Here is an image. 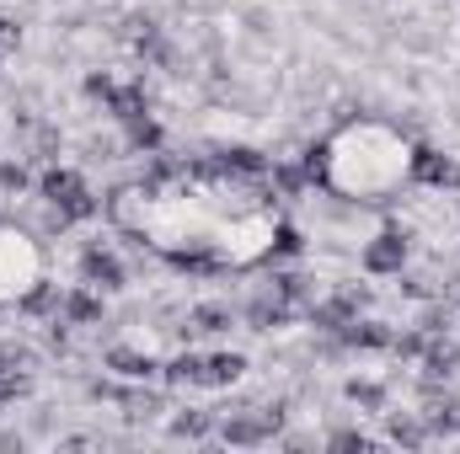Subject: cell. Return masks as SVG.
Wrapping results in <instances>:
<instances>
[{
    "mask_svg": "<svg viewBox=\"0 0 460 454\" xmlns=\"http://www.w3.org/2000/svg\"><path fill=\"white\" fill-rule=\"evenodd\" d=\"M209 428H215V417H209V412H182V417L172 423V433H177V439H204Z\"/></svg>",
    "mask_w": 460,
    "mask_h": 454,
    "instance_id": "cell-23",
    "label": "cell"
},
{
    "mask_svg": "<svg viewBox=\"0 0 460 454\" xmlns=\"http://www.w3.org/2000/svg\"><path fill=\"white\" fill-rule=\"evenodd\" d=\"M16 310H27V316H49V310H59V289L38 278V284L22 294V305H16Z\"/></svg>",
    "mask_w": 460,
    "mask_h": 454,
    "instance_id": "cell-19",
    "label": "cell"
},
{
    "mask_svg": "<svg viewBox=\"0 0 460 454\" xmlns=\"http://www.w3.org/2000/svg\"><path fill=\"white\" fill-rule=\"evenodd\" d=\"M188 321H193V332H226V327H230V310H226V305H199Z\"/></svg>",
    "mask_w": 460,
    "mask_h": 454,
    "instance_id": "cell-22",
    "label": "cell"
},
{
    "mask_svg": "<svg viewBox=\"0 0 460 454\" xmlns=\"http://www.w3.org/2000/svg\"><path fill=\"white\" fill-rule=\"evenodd\" d=\"M118 81L113 75H86V97H97V102H113Z\"/></svg>",
    "mask_w": 460,
    "mask_h": 454,
    "instance_id": "cell-29",
    "label": "cell"
},
{
    "mask_svg": "<svg viewBox=\"0 0 460 454\" xmlns=\"http://www.w3.org/2000/svg\"><path fill=\"white\" fill-rule=\"evenodd\" d=\"M108 369H118L123 380H150V374H155L161 363H155L150 353H134V347H113V353H108Z\"/></svg>",
    "mask_w": 460,
    "mask_h": 454,
    "instance_id": "cell-15",
    "label": "cell"
},
{
    "mask_svg": "<svg viewBox=\"0 0 460 454\" xmlns=\"http://www.w3.org/2000/svg\"><path fill=\"white\" fill-rule=\"evenodd\" d=\"M295 251H300V230L279 220V230H273V251H268V262H284V257H295Z\"/></svg>",
    "mask_w": 460,
    "mask_h": 454,
    "instance_id": "cell-24",
    "label": "cell"
},
{
    "mask_svg": "<svg viewBox=\"0 0 460 454\" xmlns=\"http://www.w3.org/2000/svg\"><path fill=\"white\" fill-rule=\"evenodd\" d=\"M128 144L134 150H161V128L145 118V123H128Z\"/></svg>",
    "mask_w": 460,
    "mask_h": 454,
    "instance_id": "cell-26",
    "label": "cell"
},
{
    "mask_svg": "<svg viewBox=\"0 0 460 454\" xmlns=\"http://www.w3.org/2000/svg\"><path fill=\"white\" fill-rule=\"evenodd\" d=\"M407 161H412V150H407V139L391 128V123H375V118H364V123H348L338 128L332 139H327V193H343V198H364V204H380V198H391L402 182H412L407 177Z\"/></svg>",
    "mask_w": 460,
    "mask_h": 454,
    "instance_id": "cell-2",
    "label": "cell"
},
{
    "mask_svg": "<svg viewBox=\"0 0 460 454\" xmlns=\"http://www.w3.org/2000/svg\"><path fill=\"white\" fill-rule=\"evenodd\" d=\"M402 262H407V235L402 230H380L364 246V267L369 273H402Z\"/></svg>",
    "mask_w": 460,
    "mask_h": 454,
    "instance_id": "cell-8",
    "label": "cell"
},
{
    "mask_svg": "<svg viewBox=\"0 0 460 454\" xmlns=\"http://www.w3.org/2000/svg\"><path fill=\"white\" fill-rule=\"evenodd\" d=\"M204 363H209V385H235L246 374V358L241 353H209Z\"/></svg>",
    "mask_w": 460,
    "mask_h": 454,
    "instance_id": "cell-18",
    "label": "cell"
},
{
    "mask_svg": "<svg viewBox=\"0 0 460 454\" xmlns=\"http://www.w3.org/2000/svg\"><path fill=\"white\" fill-rule=\"evenodd\" d=\"M391 439L407 444V450H418V444L429 439V428H423V417H396V412H391Z\"/></svg>",
    "mask_w": 460,
    "mask_h": 454,
    "instance_id": "cell-20",
    "label": "cell"
},
{
    "mask_svg": "<svg viewBox=\"0 0 460 454\" xmlns=\"http://www.w3.org/2000/svg\"><path fill=\"white\" fill-rule=\"evenodd\" d=\"M460 369V347L445 332L439 337H429V347H423V374H429V385H439V380H450Z\"/></svg>",
    "mask_w": 460,
    "mask_h": 454,
    "instance_id": "cell-10",
    "label": "cell"
},
{
    "mask_svg": "<svg viewBox=\"0 0 460 454\" xmlns=\"http://www.w3.org/2000/svg\"><path fill=\"white\" fill-rule=\"evenodd\" d=\"M295 316V305H284L279 294H262L252 310H246V321H252V332H273V327H284Z\"/></svg>",
    "mask_w": 460,
    "mask_h": 454,
    "instance_id": "cell-14",
    "label": "cell"
},
{
    "mask_svg": "<svg viewBox=\"0 0 460 454\" xmlns=\"http://www.w3.org/2000/svg\"><path fill=\"white\" fill-rule=\"evenodd\" d=\"M166 385H177V390H193V385H209V363H204L199 353H177V358L166 363Z\"/></svg>",
    "mask_w": 460,
    "mask_h": 454,
    "instance_id": "cell-13",
    "label": "cell"
},
{
    "mask_svg": "<svg viewBox=\"0 0 460 454\" xmlns=\"http://www.w3.org/2000/svg\"><path fill=\"white\" fill-rule=\"evenodd\" d=\"M407 177H412V182H423V188H460V166L450 161V155L429 150V144H418V150H412Z\"/></svg>",
    "mask_w": 460,
    "mask_h": 454,
    "instance_id": "cell-7",
    "label": "cell"
},
{
    "mask_svg": "<svg viewBox=\"0 0 460 454\" xmlns=\"http://www.w3.org/2000/svg\"><path fill=\"white\" fill-rule=\"evenodd\" d=\"M450 300H456V305H460V273H456V284H450Z\"/></svg>",
    "mask_w": 460,
    "mask_h": 454,
    "instance_id": "cell-32",
    "label": "cell"
},
{
    "mask_svg": "<svg viewBox=\"0 0 460 454\" xmlns=\"http://www.w3.org/2000/svg\"><path fill=\"white\" fill-rule=\"evenodd\" d=\"M423 428L429 433H456L460 428V406L450 396H439L434 385H429V401H423Z\"/></svg>",
    "mask_w": 460,
    "mask_h": 454,
    "instance_id": "cell-12",
    "label": "cell"
},
{
    "mask_svg": "<svg viewBox=\"0 0 460 454\" xmlns=\"http://www.w3.org/2000/svg\"><path fill=\"white\" fill-rule=\"evenodd\" d=\"M38 193H43V204L54 209V220H59V225H70V220H92V214H97L92 188H86V182H81V171H70V166H49V171H43V182H38Z\"/></svg>",
    "mask_w": 460,
    "mask_h": 454,
    "instance_id": "cell-4",
    "label": "cell"
},
{
    "mask_svg": "<svg viewBox=\"0 0 460 454\" xmlns=\"http://www.w3.org/2000/svg\"><path fill=\"white\" fill-rule=\"evenodd\" d=\"M108 108H113V118H123V123H145V118H150V97H145V86H118Z\"/></svg>",
    "mask_w": 460,
    "mask_h": 454,
    "instance_id": "cell-16",
    "label": "cell"
},
{
    "mask_svg": "<svg viewBox=\"0 0 460 454\" xmlns=\"http://www.w3.org/2000/svg\"><path fill=\"white\" fill-rule=\"evenodd\" d=\"M343 342L348 347H391V327H380V321H348Z\"/></svg>",
    "mask_w": 460,
    "mask_h": 454,
    "instance_id": "cell-17",
    "label": "cell"
},
{
    "mask_svg": "<svg viewBox=\"0 0 460 454\" xmlns=\"http://www.w3.org/2000/svg\"><path fill=\"white\" fill-rule=\"evenodd\" d=\"M38 267H43V257H38L32 235L0 225V305H22V294L43 278Z\"/></svg>",
    "mask_w": 460,
    "mask_h": 454,
    "instance_id": "cell-3",
    "label": "cell"
},
{
    "mask_svg": "<svg viewBox=\"0 0 460 454\" xmlns=\"http://www.w3.org/2000/svg\"><path fill=\"white\" fill-rule=\"evenodd\" d=\"M0 188H5V193H22V188H27V166H22V161H5V166H0Z\"/></svg>",
    "mask_w": 460,
    "mask_h": 454,
    "instance_id": "cell-27",
    "label": "cell"
},
{
    "mask_svg": "<svg viewBox=\"0 0 460 454\" xmlns=\"http://www.w3.org/2000/svg\"><path fill=\"white\" fill-rule=\"evenodd\" d=\"M59 310H65V327H97V321H102V300L92 294V284H86V289H70V294L59 300Z\"/></svg>",
    "mask_w": 460,
    "mask_h": 454,
    "instance_id": "cell-11",
    "label": "cell"
},
{
    "mask_svg": "<svg viewBox=\"0 0 460 454\" xmlns=\"http://www.w3.org/2000/svg\"><path fill=\"white\" fill-rule=\"evenodd\" d=\"M279 428H284V406H252V412H235L220 423V439L226 444H268Z\"/></svg>",
    "mask_w": 460,
    "mask_h": 454,
    "instance_id": "cell-5",
    "label": "cell"
},
{
    "mask_svg": "<svg viewBox=\"0 0 460 454\" xmlns=\"http://www.w3.org/2000/svg\"><path fill=\"white\" fill-rule=\"evenodd\" d=\"M445 327H450V310H445V305H434V310L423 316V332H429V337H439Z\"/></svg>",
    "mask_w": 460,
    "mask_h": 454,
    "instance_id": "cell-30",
    "label": "cell"
},
{
    "mask_svg": "<svg viewBox=\"0 0 460 454\" xmlns=\"http://www.w3.org/2000/svg\"><path fill=\"white\" fill-rule=\"evenodd\" d=\"M423 347H429V332H423V327H418V332L391 337V353H396V358H423Z\"/></svg>",
    "mask_w": 460,
    "mask_h": 454,
    "instance_id": "cell-25",
    "label": "cell"
},
{
    "mask_svg": "<svg viewBox=\"0 0 460 454\" xmlns=\"http://www.w3.org/2000/svg\"><path fill=\"white\" fill-rule=\"evenodd\" d=\"M348 401H353V406H369V412H380V406H385V390H380L375 380H348Z\"/></svg>",
    "mask_w": 460,
    "mask_h": 454,
    "instance_id": "cell-21",
    "label": "cell"
},
{
    "mask_svg": "<svg viewBox=\"0 0 460 454\" xmlns=\"http://www.w3.org/2000/svg\"><path fill=\"white\" fill-rule=\"evenodd\" d=\"M332 450H358V454H369V450H375V439H364V433L343 428V433H332Z\"/></svg>",
    "mask_w": 460,
    "mask_h": 454,
    "instance_id": "cell-28",
    "label": "cell"
},
{
    "mask_svg": "<svg viewBox=\"0 0 460 454\" xmlns=\"http://www.w3.org/2000/svg\"><path fill=\"white\" fill-rule=\"evenodd\" d=\"M369 305V289H358V284H348V289H338L332 300H316L311 305V321L316 327H327V332H343L348 321H358V310Z\"/></svg>",
    "mask_w": 460,
    "mask_h": 454,
    "instance_id": "cell-6",
    "label": "cell"
},
{
    "mask_svg": "<svg viewBox=\"0 0 460 454\" xmlns=\"http://www.w3.org/2000/svg\"><path fill=\"white\" fill-rule=\"evenodd\" d=\"M81 278L92 289H123V262H118L108 246H86L81 251Z\"/></svg>",
    "mask_w": 460,
    "mask_h": 454,
    "instance_id": "cell-9",
    "label": "cell"
},
{
    "mask_svg": "<svg viewBox=\"0 0 460 454\" xmlns=\"http://www.w3.org/2000/svg\"><path fill=\"white\" fill-rule=\"evenodd\" d=\"M16 38H22V32H16V22H11V16H0V48H16Z\"/></svg>",
    "mask_w": 460,
    "mask_h": 454,
    "instance_id": "cell-31",
    "label": "cell"
},
{
    "mask_svg": "<svg viewBox=\"0 0 460 454\" xmlns=\"http://www.w3.org/2000/svg\"><path fill=\"white\" fill-rule=\"evenodd\" d=\"M284 193L257 150H220L204 161L155 155L150 171L108 198L123 235L150 246L182 273H241L268 262Z\"/></svg>",
    "mask_w": 460,
    "mask_h": 454,
    "instance_id": "cell-1",
    "label": "cell"
}]
</instances>
